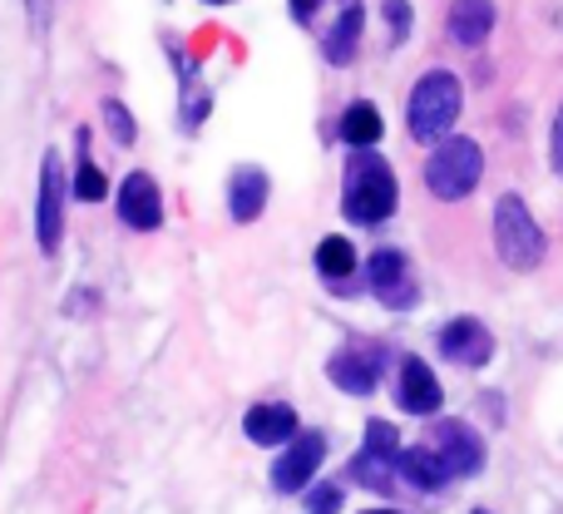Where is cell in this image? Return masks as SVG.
<instances>
[{"label": "cell", "instance_id": "6da1fadb", "mask_svg": "<svg viewBox=\"0 0 563 514\" xmlns=\"http://www.w3.org/2000/svg\"><path fill=\"white\" fill-rule=\"evenodd\" d=\"M396 174H390V164L380 154H371V149H356V158H351L346 168V188H341V208H346L351 223L371 228V223H386L390 214H396Z\"/></svg>", "mask_w": 563, "mask_h": 514}, {"label": "cell", "instance_id": "7a4b0ae2", "mask_svg": "<svg viewBox=\"0 0 563 514\" xmlns=\"http://www.w3.org/2000/svg\"><path fill=\"white\" fill-rule=\"evenodd\" d=\"M460 105H465V89L450 69H426L410 89V105H406V119H410V139L420 144H440V139L455 129L460 119Z\"/></svg>", "mask_w": 563, "mask_h": 514}, {"label": "cell", "instance_id": "3957f363", "mask_svg": "<svg viewBox=\"0 0 563 514\" xmlns=\"http://www.w3.org/2000/svg\"><path fill=\"white\" fill-rule=\"evenodd\" d=\"M485 178V149L475 139H440L435 154L426 158V188L440 204H460L470 198Z\"/></svg>", "mask_w": 563, "mask_h": 514}, {"label": "cell", "instance_id": "277c9868", "mask_svg": "<svg viewBox=\"0 0 563 514\" xmlns=\"http://www.w3.org/2000/svg\"><path fill=\"white\" fill-rule=\"evenodd\" d=\"M544 228L534 223L529 204L519 194H505L495 204V253L509 272H534L544 262Z\"/></svg>", "mask_w": 563, "mask_h": 514}, {"label": "cell", "instance_id": "5b68a950", "mask_svg": "<svg viewBox=\"0 0 563 514\" xmlns=\"http://www.w3.org/2000/svg\"><path fill=\"white\" fill-rule=\"evenodd\" d=\"M59 238H65V168H59L55 149H45V164H40V198H35V243H40V253L55 258Z\"/></svg>", "mask_w": 563, "mask_h": 514}, {"label": "cell", "instance_id": "8992f818", "mask_svg": "<svg viewBox=\"0 0 563 514\" xmlns=\"http://www.w3.org/2000/svg\"><path fill=\"white\" fill-rule=\"evenodd\" d=\"M321 460H327V436L321 430H297L273 466V485L282 495H301L321 475Z\"/></svg>", "mask_w": 563, "mask_h": 514}, {"label": "cell", "instance_id": "52a82bcc", "mask_svg": "<svg viewBox=\"0 0 563 514\" xmlns=\"http://www.w3.org/2000/svg\"><path fill=\"white\" fill-rule=\"evenodd\" d=\"M366 287H371V297L380 302V307H390V311H406V307H416V272H410V262L396 253V248H380V253H371L366 262Z\"/></svg>", "mask_w": 563, "mask_h": 514}, {"label": "cell", "instance_id": "ba28073f", "mask_svg": "<svg viewBox=\"0 0 563 514\" xmlns=\"http://www.w3.org/2000/svg\"><path fill=\"white\" fill-rule=\"evenodd\" d=\"M426 446L445 460L450 480H470L479 466H485V440H479V430H470L465 420H435Z\"/></svg>", "mask_w": 563, "mask_h": 514}, {"label": "cell", "instance_id": "9c48e42d", "mask_svg": "<svg viewBox=\"0 0 563 514\" xmlns=\"http://www.w3.org/2000/svg\"><path fill=\"white\" fill-rule=\"evenodd\" d=\"M440 357L455 361V367H485L489 357H495V337H489V327L479 317H455L440 327L435 337Z\"/></svg>", "mask_w": 563, "mask_h": 514}, {"label": "cell", "instance_id": "30bf717a", "mask_svg": "<svg viewBox=\"0 0 563 514\" xmlns=\"http://www.w3.org/2000/svg\"><path fill=\"white\" fill-rule=\"evenodd\" d=\"M440 376L426 367L420 357H406L400 361V371H396V406L400 411H410V416H435L440 411Z\"/></svg>", "mask_w": 563, "mask_h": 514}, {"label": "cell", "instance_id": "8fae6325", "mask_svg": "<svg viewBox=\"0 0 563 514\" xmlns=\"http://www.w3.org/2000/svg\"><path fill=\"white\" fill-rule=\"evenodd\" d=\"M119 218L129 228H139V233H154L164 223V194H158V184L148 174L124 178V188H119Z\"/></svg>", "mask_w": 563, "mask_h": 514}, {"label": "cell", "instance_id": "7c38bea8", "mask_svg": "<svg viewBox=\"0 0 563 514\" xmlns=\"http://www.w3.org/2000/svg\"><path fill=\"white\" fill-rule=\"evenodd\" d=\"M243 430H247V440H253V446L277 450V446H287V440L297 436V411H291L287 401H263V406L247 411Z\"/></svg>", "mask_w": 563, "mask_h": 514}, {"label": "cell", "instance_id": "4fadbf2b", "mask_svg": "<svg viewBox=\"0 0 563 514\" xmlns=\"http://www.w3.org/2000/svg\"><path fill=\"white\" fill-rule=\"evenodd\" d=\"M361 25H366V10H361V0H346L336 15V25L321 35V55H327V65H351V59L361 55Z\"/></svg>", "mask_w": 563, "mask_h": 514}, {"label": "cell", "instance_id": "5bb4252c", "mask_svg": "<svg viewBox=\"0 0 563 514\" xmlns=\"http://www.w3.org/2000/svg\"><path fill=\"white\" fill-rule=\"evenodd\" d=\"M445 30H450V40L465 45V50L485 45L489 30H495V0H455V6H450Z\"/></svg>", "mask_w": 563, "mask_h": 514}, {"label": "cell", "instance_id": "9a60e30c", "mask_svg": "<svg viewBox=\"0 0 563 514\" xmlns=\"http://www.w3.org/2000/svg\"><path fill=\"white\" fill-rule=\"evenodd\" d=\"M267 194H273V184H267L263 168H253V164L233 168V184H228V214H233L238 223H253V218L267 208Z\"/></svg>", "mask_w": 563, "mask_h": 514}, {"label": "cell", "instance_id": "2e32d148", "mask_svg": "<svg viewBox=\"0 0 563 514\" xmlns=\"http://www.w3.org/2000/svg\"><path fill=\"white\" fill-rule=\"evenodd\" d=\"M327 376L336 381L346 396H371L376 381H380V361L371 357V351H336L331 367H327Z\"/></svg>", "mask_w": 563, "mask_h": 514}, {"label": "cell", "instance_id": "e0dca14e", "mask_svg": "<svg viewBox=\"0 0 563 514\" xmlns=\"http://www.w3.org/2000/svg\"><path fill=\"white\" fill-rule=\"evenodd\" d=\"M396 475L406 480V485H416V490H440L450 480V470H445V460L435 456L430 446H410V450H400V460H396Z\"/></svg>", "mask_w": 563, "mask_h": 514}, {"label": "cell", "instance_id": "ac0fdd59", "mask_svg": "<svg viewBox=\"0 0 563 514\" xmlns=\"http://www.w3.org/2000/svg\"><path fill=\"white\" fill-rule=\"evenodd\" d=\"M380 134H386V124H380V109L371 105V99L346 105V114H341V139H346L351 149H371Z\"/></svg>", "mask_w": 563, "mask_h": 514}, {"label": "cell", "instance_id": "d6986e66", "mask_svg": "<svg viewBox=\"0 0 563 514\" xmlns=\"http://www.w3.org/2000/svg\"><path fill=\"white\" fill-rule=\"evenodd\" d=\"M346 475L356 480V485H366V490H390V485H396V460H390V456H376V450L361 446L356 456H351Z\"/></svg>", "mask_w": 563, "mask_h": 514}, {"label": "cell", "instance_id": "ffe728a7", "mask_svg": "<svg viewBox=\"0 0 563 514\" xmlns=\"http://www.w3.org/2000/svg\"><path fill=\"white\" fill-rule=\"evenodd\" d=\"M75 144H79V164H75V198H79V204H99V198L109 194V184H104V174H99V164L89 158V129H79Z\"/></svg>", "mask_w": 563, "mask_h": 514}, {"label": "cell", "instance_id": "44dd1931", "mask_svg": "<svg viewBox=\"0 0 563 514\" xmlns=\"http://www.w3.org/2000/svg\"><path fill=\"white\" fill-rule=\"evenodd\" d=\"M317 272L327 282H336L341 287V277H351L356 272V248H351V238H321V248H317Z\"/></svg>", "mask_w": 563, "mask_h": 514}, {"label": "cell", "instance_id": "7402d4cb", "mask_svg": "<svg viewBox=\"0 0 563 514\" xmlns=\"http://www.w3.org/2000/svg\"><path fill=\"white\" fill-rule=\"evenodd\" d=\"M366 450L400 460V436H396V426H390V420H371V426H366Z\"/></svg>", "mask_w": 563, "mask_h": 514}, {"label": "cell", "instance_id": "603a6c76", "mask_svg": "<svg viewBox=\"0 0 563 514\" xmlns=\"http://www.w3.org/2000/svg\"><path fill=\"white\" fill-rule=\"evenodd\" d=\"M104 119H109V134L119 139V144H134V114H129L124 105H119V99H104Z\"/></svg>", "mask_w": 563, "mask_h": 514}, {"label": "cell", "instance_id": "cb8c5ba5", "mask_svg": "<svg viewBox=\"0 0 563 514\" xmlns=\"http://www.w3.org/2000/svg\"><path fill=\"white\" fill-rule=\"evenodd\" d=\"M341 510V485H307V514H336Z\"/></svg>", "mask_w": 563, "mask_h": 514}, {"label": "cell", "instance_id": "d4e9b609", "mask_svg": "<svg viewBox=\"0 0 563 514\" xmlns=\"http://www.w3.org/2000/svg\"><path fill=\"white\" fill-rule=\"evenodd\" d=\"M386 20H390V35H396V45H400V40H410V25H416V15H410V0H386Z\"/></svg>", "mask_w": 563, "mask_h": 514}, {"label": "cell", "instance_id": "484cf974", "mask_svg": "<svg viewBox=\"0 0 563 514\" xmlns=\"http://www.w3.org/2000/svg\"><path fill=\"white\" fill-rule=\"evenodd\" d=\"M549 168L563 178V105H559V114H554V129H549Z\"/></svg>", "mask_w": 563, "mask_h": 514}, {"label": "cell", "instance_id": "4316f807", "mask_svg": "<svg viewBox=\"0 0 563 514\" xmlns=\"http://www.w3.org/2000/svg\"><path fill=\"white\" fill-rule=\"evenodd\" d=\"M30 6V30L35 35H45V20H49V0H25Z\"/></svg>", "mask_w": 563, "mask_h": 514}, {"label": "cell", "instance_id": "83f0119b", "mask_svg": "<svg viewBox=\"0 0 563 514\" xmlns=\"http://www.w3.org/2000/svg\"><path fill=\"white\" fill-rule=\"evenodd\" d=\"M317 6L321 0H291V20H297V25H311V20H317Z\"/></svg>", "mask_w": 563, "mask_h": 514}, {"label": "cell", "instance_id": "f1b7e54d", "mask_svg": "<svg viewBox=\"0 0 563 514\" xmlns=\"http://www.w3.org/2000/svg\"><path fill=\"white\" fill-rule=\"evenodd\" d=\"M203 6H233V0H203Z\"/></svg>", "mask_w": 563, "mask_h": 514}, {"label": "cell", "instance_id": "f546056e", "mask_svg": "<svg viewBox=\"0 0 563 514\" xmlns=\"http://www.w3.org/2000/svg\"><path fill=\"white\" fill-rule=\"evenodd\" d=\"M366 514H400V510H366Z\"/></svg>", "mask_w": 563, "mask_h": 514}, {"label": "cell", "instance_id": "4dcf8cb0", "mask_svg": "<svg viewBox=\"0 0 563 514\" xmlns=\"http://www.w3.org/2000/svg\"><path fill=\"white\" fill-rule=\"evenodd\" d=\"M475 514H489V510H475Z\"/></svg>", "mask_w": 563, "mask_h": 514}]
</instances>
